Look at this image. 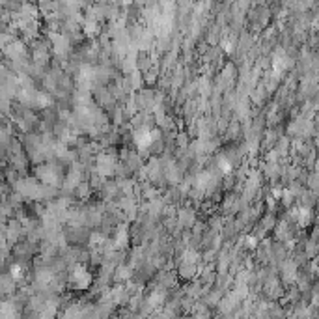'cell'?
Instances as JSON below:
<instances>
[{"label": "cell", "instance_id": "1", "mask_svg": "<svg viewBox=\"0 0 319 319\" xmlns=\"http://www.w3.org/2000/svg\"><path fill=\"white\" fill-rule=\"evenodd\" d=\"M116 159L114 155H108V153H99L97 159H95V174L103 176V178H108V176H114L116 172Z\"/></svg>", "mask_w": 319, "mask_h": 319}, {"label": "cell", "instance_id": "2", "mask_svg": "<svg viewBox=\"0 0 319 319\" xmlns=\"http://www.w3.org/2000/svg\"><path fill=\"white\" fill-rule=\"evenodd\" d=\"M194 220H196V216H194V211L192 209H188V207H183V209H179L178 213V222L179 226L183 228H190V226H194Z\"/></svg>", "mask_w": 319, "mask_h": 319}]
</instances>
